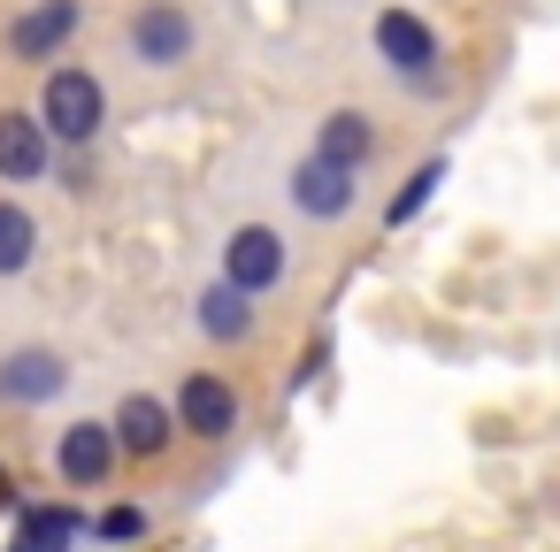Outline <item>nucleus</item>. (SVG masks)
Here are the masks:
<instances>
[{"instance_id": "19", "label": "nucleus", "mask_w": 560, "mask_h": 552, "mask_svg": "<svg viewBox=\"0 0 560 552\" xmlns=\"http://www.w3.org/2000/svg\"><path fill=\"white\" fill-rule=\"evenodd\" d=\"M9 552H32V544H24V537H16V544H9Z\"/></svg>"}, {"instance_id": "8", "label": "nucleus", "mask_w": 560, "mask_h": 552, "mask_svg": "<svg viewBox=\"0 0 560 552\" xmlns=\"http://www.w3.org/2000/svg\"><path fill=\"white\" fill-rule=\"evenodd\" d=\"M116 460H124V445H116V422H108V414H78L70 430H55V475H62L70 491L116 483Z\"/></svg>"}, {"instance_id": "7", "label": "nucleus", "mask_w": 560, "mask_h": 552, "mask_svg": "<svg viewBox=\"0 0 560 552\" xmlns=\"http://www.w3.org/2000/svg\"><path fill=\"white\" fill-rule=\"evenodd\" d=\"M215 277H231V284L254 292V300L284 292V277H292V246H284V231H277V223H238V231L223 238V269H215Z\"/></svg>"}, {"instance_id": "12", "label": "nucleus", "mask_w": 560, "mask_h": 552, "mask_svg": "<svg viewBox=\"0 0 560 552\" xmlns=\"http://www.w3.org/2000/svg\"><path fill=\"white\" fill-rule=\"evenodd\" d=\"M108 422H116L124 460H170V445H177V407L162 391H124Z\"/></svg>"}, {"instance_id": "3", "label": "nucleus", "mask_w": 560, "mask_h": 552, "mask_svg": "<svg viewBox=\"0 0 560 552\" xmlns=\"http://www.w3.org/2000/svg\"><path fill=\"white\" fill-rule=\"evenodd\" d=\"M124 55H131L139 70H154V78L185 70V62L200 55V24H192V9H185V0H139V9L124 16Z\"/></svg>"}, {"instance_id": "17", "label": "nucleus", "mask_w": 560, "mask_h": 552, "mask_svg": "<svg viewBox=\"0 0 560 552\" xmlns=\"http://www.w3.org/2000/svg\"><path fill=\"white\" fill-rule=\"evenodd\" d=\"M147 529H154L147 506H101V514H93V537H101L108 552H116V544H147Z\"/></svg>"}, {"instance_id": "10", "label": "nucleus", "mask_w": 560, "mask_h": 552, "mask_svg": "<svg viewBox=\"0 0 560 552\" xmlns=\"http://www.w3.org/2000/svg\"><path fill=\"white\" fill-rule=\"evenodd\" d=\"M55 162H62V146L39 124V108H0V185H39V177H55Z\"/></svg>"}, {"instance_id": "4", "label": "nucleus", "mask_w": 560, "mask_h": 552, "mask_svg": "<svg viewBox=\"0 0 560 552\" xmlns=\"http://www.w3.org/2000/svg\"><path fill=\"white\" fill-rule=\"evenodd\" d=\"M85 32V0H32V9L9 16V32H0V55L24 62V70H55L70 55V39Z\"/></svg>"}, {"instance_id": "15", "label": "nucleus", "mask_w": 560, "mask_h": 552, "mask_svg": "<svg viewBox=\"0 0 560 552\" xmlns=\"http://www.w3.org/2000/svg\"><path fill=\"white\" fill-rule=\"evenodd\" d=\"M78 529H85V514H78V506L62 498V506H32L16 537H24L32 552H70V544H78Z\"/></svg>"}, {"instance_id": "9", "label": "nucleus", "mask_w": 560, "mask_h": 552, "mask_svg": "<svg viewBox=\"0 0 560 552\" xmlns=\"http://www.w3.org/2000/svg\"><path fill=\"white\" fill-rule=\"evenodd\" d=\"M70 391V361L55 345H9L0 353V407H55Z\"/></svg>"}, {"instance_id": "1", "label": "nucleus", "mask_w": 560, "mask_h": 552, "mask_svg": "<svg viewBox=\"0 0 560 552\" xmlns=\"http://www.w3.org/2000/svg\"><path fill=\"white\" fill-rule=\"evenodd\" d=\"M39 124L55 131V146L62 154H93L101 139H108V85H101V70H85V62H55V70H39Z\"/></svg>"}, {"instance_id": "11", "label": "nucleus", "mask_w": 560, "mask_h": 552, "mask_svg": "<svg viewBox=\"0 0 560 552\" xmlns=\"http://www.w3.org/2000/svg\"><path fill=\"white\" fill-rule=\"evenodd\" d=\"M192 330H200L208 345H254V338H261V300L238 292L231 277H215V284L192 292Z\"/></svg>"}, {"instance_id": "5", "label": "nucleus", "mask_w": 560, "mask_h": 552, "mask_svg": "<svg viewBox=\"0 0 560 552\" xmlns=\"http://www.w3.org/2000/svg\"><path fill=\"white\" fill-rule=\"evenodd\" d=\"M170 407H177V430L200 437V445H223V437L246 430V399H238V384L223 368H185Z\"/></svg>"}, {"instance_id": "13", "label": "nucleus", "mask_w": 560, "mask_h": 552, "mask_svg": "<svg viewBox=\"0 0 560 552\" xmlns=\"http://www.w3.org/2000/svg\"><path fill=\"white\" fill-rule=\"evenodd\" d=\"M307 154H323V162H338V169H369V162L384 154V131H376L369 108H330V116L315 124V146H307Z\"/></svg>"}, {"instance_id": "18", "label": "nucleus", "mask_w": 560, "mask_h": 552, "mask_svg": "<svg viewBox=\"0 0 560 552\" xmlns=\"http://www.w3.org/2000/svg\"><path fill=\"white\" fill-rule=\"evenodd\" d=\"M55 169H62V192H78V200L93 192V169H85V154H70V162H55Z\"/></svg>"}, {"instance_id": "2", "label": "nucleus", "mask_w": 560, "mask_h": 552, "mask_svg": "<svg viewBox=\"0 0 560 552\" xmlns=\"http://www.w3.org/2000/svg\"><path fill=\"white\" fill-rule=\"evenodd\" d=\"M369 47H376V62L399 78V85H415V93H445V39H438V24L422 16V9H376V24H369Z\"/></svg>"}, {"instance_id": "14", "label": "nucleus", "mask_w": 560, "mask_h": 552, "mask_svg": "<svg viewBox=\"0 0 560 552\" xmlns=\"http://www.w3.org/2000/svg\"><path fill=\"white\" fill-rule=\"evenodd\" d=\"M39 261V215L24 200H0V277H24Z\"/></svg>"}, {"instance_id": "16", "label": "nucleus", "mask_w": 560, "mask_h": 552, "mask_svg": "<svg viewBox=\"0 0 560 552\" xmlns=\"http://www.w3.org/2000/svg\"><path fill=\"white\" fill-rule=\"evenodd\" d=\"M438 185H445V154H430L422 169H407V185H399V192H392V208H384V231H407V223L430 208V192H438Z\"/></svg>"}, {"instance_id": "6", "label": "nucleus", "mask_w": 560, "mask_h": 552, "mask_svg": "<svg viewBox=\"0 0 560 552\" xmlns=\"http://www.w3.org/2000/svg\"><path fill=\"white\" fill-rule=\"evenodd\" d=\"M284 200H292L300 223H346V215L361 208V169H338V162H323V154H300V162L284 169Z\"/></svg>"}]
</instances>
